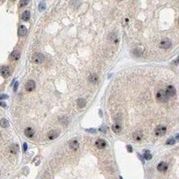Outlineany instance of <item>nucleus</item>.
I'll list each match as a JSON object with an SVG mask.
<instances>
[{"label":"nucleus","instance_id":"nucleus-1","mask_svg":"<svg viewBox=\"0 0 179 179\" xmlns=\"http://www.w3.org/2000/svg\"><path fill=\"white\" fill-rule=\"evenodd\" d=\"M156 100L158 101H160V102H167L169 99V97L167 96V95L166 94L165 90H158L157 93L156 95Z\"/></svg>","mask_w":179,"mask_h":179},{"label":"nucleus","instance_id":"nucleus-2","mask_svg":"<svg viewBox=\"0 0 179 179\" xmlns=\"http://www.w3.org/2000/svg\"><path fill=\"white\" fill-rule=\"evenodd\" d=\"M32 61L34 62V63H35V64H41L44 61V59H45V57H44V55H43L42 54H41V53H35V54H33V56H32Z\"/></svg>","mask_w":179,"mask_h":179},{"label":"nucleus","instance_id":"nucleus-3","mask_svg":"<svg viewBox=\"0 0 179 179\" xmlns=\"http://www.w3.org/2000/svg\"><path fill=\"white\" fill-rule=\"evenodd\" d=\"M166 132H167V128H166V126H162V125H159V126H156V129H155V133H156V135L158 136H163L164 134L166 133Z\"/></svg>","mask_w":179,"mask_h":179},{"label":"nucleus","instance_id":"nucleus-4","mask_svg":"<svg viewBox=\"0 0 179 179\" xmlns=\"http://www.w3.org/2000/svg\"><path fill=\"white\" fill-rule=\"evenodd\" d=\"M171 46V41L169 39L166 38L162 39V41L160 42V47L162 49H168Z\"/></svg>","mask_w":179,"mask_h":179},{"label":"nucleus","instance_id":"nucleus-5","mask_svg":"<svg viewBox=\"0 0 179 179\" xmlns=\"http://www.w3.org/2000/svg\"><path fill=\"white\" fill-rule=\"evenodd\" d=\"M166 94L167 95L168 97H172L176 95V89L174 88V86H168L166 89Z\"/></svg>","mask_w":179,"mask_h":179},{"label":"nucleus","instance_id":"nucleus-6","mask_svg":"<svg viewBox=\"0 0 179 179\" xmlns=\"http://www.w3.org/2000/svg\"><path fill=\"white\" fill-rule=\"evenodd\" d=\"M0 73H1V74H2L3 77H4V78H8V77L10 76V74H11L9 68L7 66L3 67V68L1 69V70H0Z\"/></svg>","mask_w":179,"mask_h":179},{"label":"nucleus","instance_id":"nucleus-7","mask_svg":"<svg viewBox=\"0 0 179 179\" xmlns=\"http://www.w3.org/2000/svg\"><path fill=\"white\" fill-rule=\"evenodd\" d=\"M35 88V81H33V80H29V81L26 83V85H25V90L29 92L34 90Z\"/></svg>","mask_w":179,"mask_h":179},{"label":"nucleus","instance_id":"nucleus-8","mask_svg":"<svg viewBox=\"0 0 179 179\" xmlns=\"http://www.w3.org/2000/svg\"><path fill=\"white\" fill-rule=\"evenodd\" d=\"M95 145L98 149H104L106 147V141L103 139H98L95 142Z\"/></svg>","mask_w":179,"mask_h":179},{"label":"nucleus","instance_id":"nucleus-9","mask_svg":"<svg viewBox=\"0 0 179 179\" xmlns=\"http://www.w3.org/2000/svg\"><path fill=\"white\" fill-rule=\"evenodd\" d=\"M58 135H59V132H58L57 131H56V130H52V131H50V132H48L47 136H48V138L50 140H54L58 136Z\"/></svg>","mask_w":179,"mask_h":179},{"label":"nucleus","instance_id":"nucleus-10","mask_svg":"<svg viewBox=\"0 0 179 179\" xmlns=\"http://www.w3.org/2000/svg\"><path fill=\"white\" fill-rule=\"evenodd\" d=\"M69 147L71 149V150H77L79 147V142L77 141V140H71L69 142Z\"/></svg>","mask_w":179,"mask_h":179},{"label":"nucleus","instance_id":"nucleus-11","mask_svg":"<svg viewBox=\"0 0 179 179\" xmlns=\"http://www.w3.org/2000/svg\"><path fill=\"white\" fill-rule=\"evenodd\" d=\"M18 34L19 36H25V34H27V29L25 25H20L18 29Z\"/></svg>","mask_w":179,"mask_h":179},{"label":"nucleus","instance_id":"nucleus-12","mask_svg":"<svg viewBox=\"0 0 179 179\" xmlns=\"http://www.w3.org/2000/svg\"><path fill=\"white\" fill-rule=\"evenodd\" d=\"M88 80L90 83H92V84L96 85V84H98V76L96 74H92L88 77Z\"/></svg>","mask_w":179,"mask_h":179},{"label":"nucleus","instance_id":"nucleus-13","mask_svg":"<svg viewBox=\"0 0 179 179\" xmlns=\"http://www.w3.org/2000/svg\"><path fill=\"white\" fill-rule=\"evenodd\" d=\"M10 58H11V59H13V60L17 61L19 60V58H20V54H19V52L18 51V50H14V51H13L11 53Z\"/></svg>","mask_w":179,"mask_h":179},{"label":"nucleus","instance_id":"nucleus-14","mask_svg":"<svg viewBox=\"0 0 179 179\" xmlns=\"http://www.w3.org/2000/svg\"><path fill=\"white\" fill-rule=\"evenodd\" d=\"M25 136L27 137H29V138H30V137H32L33 136H34V134H35V131H34V129L31 127H27L26 129L25 130Z\"/></svg>","mask_w":179,"mask_h":179},{"label":"nucleus","instance_id":"nucleus-15","mask_svg":"<svg viewBox=\"0 0 179 179\" xmlns=\"http://www.w3.org/2000/svg\"><path fill=\"white\" fill-rule=\"evenodd\" d=\"M21 19L23 21H28L29 19H30V12L29 10H26L23 13L21 16Z\"/></svg>","mask_w":179,"mask_h":179},{"label":"nucleus","instance_id":"nucleus-16","mask_svg":"<svg viewBox=\"0 0 179 179\" xmlns=\"http://www.w3.org/2000/svg\"><path fill=\"white\" fill-rule=\"evenodd\" d=\"M167 169V163L166 162H161V163L158 164V166H157V170L158 171H165Z\"/></svg>","mask_w":179,"mask_h":179},{"label":"nucleus","instance_id":"nucleus-17","mask_svg":"<svg viewBox=\"0 0 179 179\" xmlns=\"http://www.w3.org/2000/svg\"><path fill=\"white\" fill-rule=\"evenodd\" d=\"M112 130H113V132H114V133H119V132H120V131H121V126H120L119 124L115 123L112 126Z\"/></svg>","mask_w":179,"mask_h":179},{"label":"nucleus","instance_id":"nucleus-18","mask_svg":"<svg viewBox=\"0 0 179 179\" xmlns=\"http://www.w3.org/2000/svg\"><path fill=\"white\" fill-rule=\"evenodd\" d=\"M0 126H2L3 128H7L8 126H9V123H8V121L5 118L1 119L0 121Z\"/></svg>","mask_w":179,"mask_h":179},{"label":"nucleus","instance_id":"nucleus-19","mask_svg":"<svg viewBox=\"0 0 179 179\" xmlns=\"http://www.w3.org/2000/svg\"><path fill=\"white\" fill-rule=\"evenodd\" d=\"M142 136H143V135H142V133H141V132H135V133L133 135L134 139H135L136 141H141V138H142Z\"/></svg>","mask_w":179,"mask_h":179},{"label":"nucleus","instance_id":"nucleus-20","mask_svg":"<svg viewBox=\"0 0 179 179\" xmlns=\"http://www.w3.org/2000/svg\"><path fill=\"white\" fill-rule=\"evenodd\" d=\"M18 151H19V147H18L17 145H15V144L12 146L11 148H10V152H11V153H13V154L17 153Z\"/></svg>","mask_w":179,"mask_h":179},{"label":"nucleus","instance_id":"nucleus-21","mask_svg":"<svg viewBox=\"0 0 179 179\" xmlns=\"http://www.w3.org/2000/svg\"><path fill=\"white\" fill-rule=\"evenodd\" d=\"M152 157V156L150 155V153L149 152V151H146L144 153V158L146 160H150Z\"/></svg>","mask_w":179,"mask_h":179},{"label":"nucleus","instance_id":"nucleus-22","mask_svg":"<svg viewBox=\"0 0 179 179\" xmlns=\"http://www.w3.org/2000/svg\"><path fill=\"white\" fill-rule=\"evenodd\" d=\"M85 101L83 99H79L78 101H77V105H78V106L80 107V108H83V106L85 105Z\"/></svg>","mask_w":179,"mask_h":179},{"label":"nucleus","instance_id":"nucleus-23","mask_svg":"<svg viewBox=\"0 0 179 179\" xmlns=\"http://www.w3.org/2000/svg\"><path fill=\"white\" fill-rule=\"evenodd\" d=\"M45 8H46V4H45L44 2H41V4H40V5H39V9H40V11H43V10L45 9Z\"/></svg>","mask_w":179,"mask_h":179},{"label":"nucleus","instance_id":"nucleus-24","mask_svg":"<svg viewBox=\"0 0 179 179\" xmlns=\"http://www.w3.org/2000/svg\"><path fill=\"white\" fill-rule=\"evenodd\" d=\"M167 145H173V144H175V140H174L173 138H170V139H168L167 141Z\"/></svg>","mask_w":179,"mask_h":179},{"label":"nucleus","instance_id":"nucleus-25","mask_svg":"<svg viewBox=\"0 0 179 179\" xmlns=\"http://www.w3.org/2000/svg\"><path fill=\"white\" fill-rule=\"evenodd\" d=\"M7 98H8V96L7 95H4V94H1V95H0V100L7 99Z\"/></svg>","mask_w":179,"mask_h":179},{"label":"nucleus","instance_id":"nucleus-26","mask_svg":"<svg viewBox=\"0 0 179 179\" xmlns=\"http://www.w3.org/2000/svg\"><path fill=\"white\" fill-rule=\"evenodd\" d=\"M28 4V1H21V2L19 3V5L20 6H25Z\"/></svg>","mask_w":179,"mask_h":179},{"label":"nucleus","instance_id":"nucleus-27","mask_svg":"<svg viewBox=\"0 0 179 179\" xmlns=\"http://www.w3.org/2000/svg\"><path fill=\"white\" fill-rule=\"evenodd\" d=\"M27 148H28L27 143H24V145H23V149H24V152H26V151H27Z\"/></svg>","mask_w":179,"mask_h":179},{"label":"nucleus","instance_id":"nucleus-28","mask_svg":"<svg viewBox=\"0 0 179 179\" xmlns=\"http://www.w3.org/2000/svg\"><path fill=\"white\" fill-rule=\"evenodd\" d=\"M18 82H15V84H14V91H16L17 90V88H18Z\"/></svg>","mask_w":179,"mask_h":179},{"label":"nucleus","instance_id":"nucleus-29","mask_svg":"<svg viewBox=\"0 0 179 179\" xmlns=\"http://www.w3.org/2000/svg\"><path fill=\"white\" fill-rule=\"evenodd\" d=\"M127 148H128V151H129V152H132V147H131L130 146H127Z\"/></svg>","mask_w":179,"mask_h":179},{"label":"nucleus","instance_id":"nucleus-30","mask_svg":"<svg viewBox=\"0 0 179 179\" xmlns=\"http://www.w3.org/2000/svg\"><path fill=\"white\" fill-rule=\"evenodd\" d=\"M0 105H1V106H3V107H6V104H5V103L1 102V101H0Z\"/></svg>","mask_w":179,"mask_h":179},{"label":"nucleus","instance_id":"nucleus-31","mask_svg":"<svg viewBox=\"0 0 179 179\" xmlns=\"http://www.w3.org/2000/svg\"><path fill=\"white\" fill-rule=\"evenodd\" d=\"M120 179H122V177H120Z\"/></svg>","mask_w":179,"mask_h":179},{"label":"nucleus","instance_id":"nucleus-32","mask_svg":"<svg viewBox=\"0 0 179 179\" xmlns=\"http://www.w3.org/2000/svg\"><path fill=\"white\" fill-rule=\"evenodd\" d=\"M0 136H1V133H0Z\"/></svg>","mask_w":179,"mask_h":179}]
</instances>
